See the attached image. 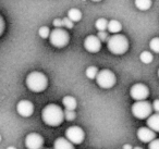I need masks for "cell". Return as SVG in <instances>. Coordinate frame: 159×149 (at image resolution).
Wrapping results in <instances>:
<instances>
[{"label": "cell", "instance_id": "cell-31", "mask_svg": "<svg viewBox=\"0 0 159 149\" xmlns=\"http://www.w3.org/2000/svg\"><path fill=\"white\" fill-rule=\"evenodd\" d=\"M132 148V146H130V145H124L123 146V149H131Z\"/></svg>", "mask_w": 159, "mask_h": 149}, {"label": "cell", "instance_id": "cell-4", "mask_svg": "<svg viewBox=\"0 0 159 149\" xmlns=\"http://www.w3.org/2000/svg\"><path fill=\"white\" fill-rule=\"evenodd\" d=\"M49 40L50 44L56 48H64L70 42V35L61 27H55V29L50 32Z\"/></svg>", "mask_w": 159, "mask_h": 149}, {"label": "cell", "instance_id": "cell-25", "mask_svg": "<svg viewBox=\"0 0 159 149\" xmlns=\"http://www.w3.org/2000/svg\"><path fill=\"white\" fill-rule=\"evenodd\" d=\"M97 37L99 38V40L102 43H107V40H108V38H109V36H108V33H107L106 31H98Z\"/></svg>", "mask_w": 159, "mask_h": 149}, {"label": "cell", "instance_id": "cell-24", "mask_svg": "<svg viewBox=\"0 0 159 149\" xmlns=\"http://www.w3.org/2000/svg\"><path fill=\"white\" fill-rule=\"evenodd\" d=\"M38 34L42 38H48L49 35H50V29H49L48 26H42L38 29Z\"/></svg>", "mask_w": 159, "mask_h": 149}, {"label": "cell", "instance_id": "cell-15", "mask_svg": "<svg viewBox=\"0 0 159 149\" xmlns=\"http://www.w3.org/2000/svg\"><path fill=\"white\" fill-rule=\"evenodd\" d=\"M107 29H108L109 33L111 34H117L120 33L122 29V24L117 20H111L108 22V25H107Z\"/></svg>", "mask_w": 159, "mask_h": 149}, {"label": "cell", "instance_id": "cell-26", "mask_svg": "<svg viewBox=\"0 0 159 149\" xmlns=\"http://www.w3.org/2000/svg\"><path fill=\"white\" fill-rule=\"evenodd\" d=\"M62 26L71 29H73V26H74V22L71 21L69 18H64V19H62Z\"/></svg>", "mask_w": 159, "mask_h": 149}, {"label": "cell", "instance_id": "cell-23", "mask_svg": "<svg viewBox=\"0 0 159 149\" xmlns=\"http://www.w3.org/2000/svg\"><path fill=\"white\" fill-rule=\"evenodd\" d=\"M63 114H64V120L66 121H73L75 119V116H76V114H75L74 110H69V109H66L63 111Z\"/></svg>", "mask_w": 159, "mask_h": 149}, {"label": "cell", "instance_id": "cell-14", "mask_svg": "<svg viewBox=\"0 0 159 149\" xmlns=\"http://www.w3.org/2000/svg\"><path fill=\"white\" fill-rule=\"evenodd\" d=\"M147 126L152 129L154 132H158L159 133V112H156L155 114H150L147 118Z\"/></svg>", "mask_w": 159, "mask_h": 149}, {"label": "cell", "instance_id": "cell-20", "mask_svg": "<svg viewBox=\"0 0 159 149\" xmlns=\"http://www.w3.org/2000/svg\"><path fill=\"white\" fill-rule=\"evenodd\" d=\"M107 25H108V21L106 19L102 18L98 19L95 23V27L97 29V31H106L107 29Z\"/></svg>", "mask_w": 159, "mask_h": 149}, {"label": "cell", "instance_id": "cell-11", "mask_svg": "<svg viewBox=\"0 0 159 149\" xmlns=\"http://www.w3.org/2000/svg\"><path fill=\"white\" fill-rule=\"evenodd\" d=\"M16 111L23 118H29L34 113V105L30 100H21L16 105Z\"/></svg>", "mask_w": 159, "mask_h": 149}, {"label": "cell", "instance_id": "cell-33", "mask_svg": "<svg viewBox=\"0 0 159 149\" xmlns=\"http://www.w3.org/2000/svg\"><path fill=\"white\" fill-rule=\"evenodd\" d=\"M0 142H1V135H0Z\"/></svg>", "mask_w": 159, "mask_h": 149}, {"label": "cell", "instance_id": "cell-9", "mask_svg": "<svg viewBox=\"0 0 159 149\" xmlns=\"http://www.w3.org/2000/svg\"><path fill=\"white\" fill-rule=\"evenodd\" d=\"M44 146V138L37 133H30L25 137V147L29 149H40Z\"/></svg>", "mask_w": 159, "mask_h": 149}, {"label": "cell", "instance_id": "cell-16", "mask_svg": "<svg viewBox=\"0 0 159 149\" xmlns=\"http://www.w3.org/2000/svg\"><path fill=\"white\" fill-rule=\"evenodd\" d=\"M62 103H63L64 108H66V109H69V110L76 109V106H77L76 99L72 96L63 97V99H62Z\"/></svg>", "mask_w": 159, "mask_h": 149}, {"label": "cell", "instance_id": "cell-6", "mask_svg": "<svg viewBox=\"0 0 159 149\" xmlns=\"http://www.w3.org/2000/svg\"><path fill=\"white\" fill-rule=\"evenodd\" d=\"M152 106L146 100H136L132 106V113L135 118L143 120L152 114Z\"/></svg>", "mask_w": 159, "mask_h": 149}, {"label": "cell", "instance_id": "cell-2", "mask_svg": "<svg viewBox=\"0 0 159 149\" xmlns=\"http://www.w3.org/2000/svg\"><path fill=\"white\" fill-rule=\"evenodd\" d=\"M26 86L31 92L34 93H42L48 86V79L47 76L42 72L38 71H34L31 72L26 76Z\"/></svg>", "mask_w": 159, "mask_h": 149}, {"label": "cell", "instance_id": "cell-34", "mask_svg": "<svg viewBox=\"0 0 159 149\" xmlns=\"http://www.w3.org/2000/svg\"><path fill=\"white\" fill-rule=\"evenodd\" d=\"M158 77H159V69H158Z\"/></svg>", "mask_w": 159, "mask_h": 149}, {"label": "cell", "instance_id": "cell-21", "mask_svg": "<svg viewBox=\"0 0 159 149\" xmlns=\"http://www.w3.org/2000/svg\"><path fill=\"white\" fill-rule=\"evenodd\" d=\"M97 73H98V69L96 68V66H89V68L86 69L85 74H86V76L89 77V79H96Z\"/></svg>", "mask_w": 159, "mask_h": 149}, {"label": "cell", "instance_id": "cell-7", "mask_svg": "<svg viewBox=\"0 0 159 149\" xmlns=\"http://www.w3.org/2000/svg\"><path fill=\"white\" fill-rule=\"evenodd\" d=\"M66 137L70 140L72 144L80 145L84 142L85 133L81 127L79 126H71L66 131Z\"/></svg>", "mask_w": 159, "mask_h": 149}, {"label": "cell", "instance_id": "cell-13", "mask_svg": "<svg viewBox=\"0 0 159 149\" xmlns=\"http://www.w3.org/2000/svg\"><path fill=\"white\" fill-rule=\"evenodd\" d=\"M53 148L55 149H73L74 146H73V144L66 137V138L59 137L53 142Z\"/></svg>", "mask_w": 159, "mask_h": 149}, {"label": "cell", "instance_id": "cell-10", "mask_svg": "<svg viewBox=\"0 0 159 149\" xmlns=\"http://www.w3.org/2000/svg\"><path fill=\"white\" fill-rule=\"evenodd\" d=\"M84 48L89 52L96 53L102 49V42L96 35H89L84 40Z\"/></svg>", "mask_w": 159, "mask_h": 149}, {"label": "cell", "instance_id": "cell-27", "mask_svg": "<svg viewBox=\"0 0 159 149\" xmlns=\"http://www.w3.org/2000/svg\"><path fill=\"white\" fill-rule=\"evenodd\" d=\"M148 148L149 149H159V138H154L152 142H149Z\"/></svg>", "mask_w": 159, "mask_h": 149}, {"label": "cell", "instance_id": "cell-28", "mask_svg": "<svg viewBox=\"0 0 159 149\" xmlns=\"http://www.w3.org/2000/svg\"><path fill=\"white\" fill-rule=\"evenodd\" d=\"M5 29H6V23H5V20L1 16H0V36L2 35L3 32H5Z\"/></svg>", "mask_w": 159, "mask_h": 149}, {"label": "cell", "instance_id": "cell-8", "mask_svg": "<svg viewBox=\"0 0 159 149\" xmlns=\"http://www.w3.org/2000/svg\"><path fill=\"white\" fill-rule=\"evenodd\" d=\"M130 95L134 100H145L149 96V89L144 84H134L130 89Z\"/></svg>", "mask_w": 159, "mask_h": 149}, {"label": "cell", "instance_id": "cell-1", "mask_svg": "<svg viewBox=\"0 0 159 149\" xmlns=\"http://www.w3.org/2000/svg\"><path fill=\"white\" fill-rule=\"evenodd\" d=\"M42 119L45 124L49 126H59L64 120L63 110L55 103L47 105L42 111Z\"/></svg>", "mask_w": 159, "mask_h": 149}, {"label": "cell", "instance_id": "cell-12", "mask_svg": "<svg viewBox=\"0 0 159 149\" xmlns=\"http://www.w3.org/2000/svg\"><path fill=\"white\" fill-rule=\"evenodd\" d=\"M156 132H154L149 127H141L137 129V138L142 142H149L154 138H156Z\"/></svg>", "mask_w": 159, "mask_h": 149}, {"label": "cell", "instance_id": "cell-18", "mask_svg": "<svg viewBox=\"0 0 159 149\" xmlns=\"http://www.w3.org/2000/svg\"><path fill=\"white\" fill-rule=\"evenodd\" d=\"M68 18L73 22H79L82 19V12L80 11L79 9H76V8H72V9L69 10Z\"/></svg>", "mask_w": 159, "mask_h": 149}, {"label": "cell", "instance_id": "cell-19", "mask_svg": "<svg viewBox=\"0 0 159 149\" xmlns=\"http://www.w3.org/2000/svg\"><path fill=\"white\" fill-rule=\"evenodd\" d=\"M152 59H154V57H152V55L149 51H143V52L139 55V60L145 64L150 63V62L152 61Z\"/></svg>", "mask_w": 159, "mask_h": 149}, {"label": "cell", "instance_id": "cell-29", "mask_svg": "<svg viewBox=\"0 0 159 149\" xmlns=\"http://www.w3.org/2000/svg\"><path fill=\"white\" fill-rule=\"evenodd\" d=\"M52 24L55 27H62V20L61 19H55Z\"/></svg>", "mask_w": 159, "mask_h": 149}, {"label": "cell", "instance_id": "cell-17", "mask_svg": "<svg viewBox=\"0 0 159 149\" xmlns=\"http://www.w3.org/2000/svg\"><path fill=\"white\" fill-rule=\"evenodd\" d=\"M135 7L139 10H142V11H146L148 10L152 5V0H135L134 1Z\"/></svg>", "mask_w": 159, "mask_h": 149}, {"label": "cell", "instance_id": "cell-30", "mask_svg": "<svg viewBox=\"0 0 159 149\" xmlns=\"http://www.w3.org/2000/svg\"><path fill=\"white\" fill-rule=\"evenodd\" d=\"M152 110H155L156 112H159V99H156L152 102Z\"/></svg>", "mask_w": 159, "mask_h": 149}, {"label": "cell", "instance_id": "cell-22", "mask_svg": "<svg viewBox=\"0 0 159 149\" xmlns=\"http://www.w3.org/2000/svg\"><path fill=\"white\" fill-rule=\"evenodd\" d=\"M149 48L152 49L154 52L159 53V37H155L150 40L149 43Z\"/></svg>", "mask_w": 159, "mask_h": 149}, {"label": "cell", "instance_id": "cell-5", "mask_svg": "<svg viewBox=\"0 0 159 149\" xmlns=\"http://www.w3.org/2000/svg\"><path fill=\"white\" fill-rule=\"evenodd\" d=\"M116 75L112 71L108 70V69H104V70L99 71L96 75V83L99 87L105 88V89H109V88L113 87L116 85Z\"/></svg>", "mask_w": 159, "mask_h": 149}, {"label": "cell", "instance_id": "cell-32", "mask_svg": "<svg viewBox=\"0 0 159 149\" xmlns=\"http://www.w3.org/2000/svg\"><path fill=\"white\" fill-rule=\"evenodd\" d=\"M92 1H95V2H98V1H102V0H92Z\"/></svg>", "mask_w": 159, "mask_h": 149}, {"label": "cell", "instance_id": "cell-3", "mask_svg": "<svg viewBox=\"0 0 159 149\" xmlns=\"http://www.w3.org/2000/svg\"><path fill=\"white\" fill-rule=\"evenodd\" d=\"M107 48L111 53L121 56L125 53L129 49V40L122 34H113L107 40Z\"/></svg>", "mask_w": 159, "mask_h": 149}]
</instances>
